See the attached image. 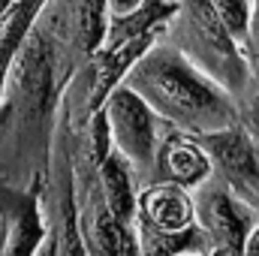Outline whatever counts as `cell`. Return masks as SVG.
Returning <instances> with one entry per match:
<instances>
[{
	"mask_svg": "<svg viewBox=\"0 0 259 256\" xmlns=\"http://www.w3.org/2000/svg\"><path fill=\"white\" fill-rule=\"evenodd\" d=\"M130 91H136L157 118L199 136L235 127V106L202 69L184 55L157 49L148 52L130 72Z\"/></svg>",
	"mask_w": 259,
	"mask_h": 256,
	"instance_id": "cell-1",
	"label": "cell"
},
{
	"mask_svg": "<svg viewBox=\"0 0 259 256\" xmlns=\"http://www.w3.org/2000/svg\"><path fill=\"white\" fill-rule=\"evenodd\" d=\"M106 121L112 130L115 151L130 163L133 172H145L154 178L157 154L166 139H160V121L151 112V106L130 88L112 91V100L106 106Z\"/></svg>",
	"mask_w": 259,
	"mask_h": 256,
	"instance_id": "cell-2",
	"label": "cell"
},
{
	"mask_svg": "<svg viewBox=\"0 0 259 256\" xmlns=\"http://www.w3.org/2000/svg\"><path fill=\"white\" fill-rule=\"evenodd\" d=\"M190 199H193L196 226L211 241V247H229L241 253L259 214H253L214 172L208 181H202L196 190H190Z\"/></svg>",
	"mask_w": 259,
	"mask_h": 256,
	"instance_id": "cell-3",
	"label": "cell"
},
{
	"mask_svg": "<svg viewBox=\"0 0 259 256\" xmlns=\"http://www.w3.org/2000/svg\"><path fill=\"white\" fill-rule=\"evenodd\" d=\"M211 160V172L259 214V145L238 124L196 139Z\"/></svg>",
	"mask_w": 259,
	"mask_h": 256,
	"instance_id": "cell-4",
	"label": "cell"
},
{
	"mask_svg": "<svg viewBox=\"0 0 259 256\" xmlns=\"http://www.w3.org/2000/svg\"><path fill=\"white\" fill-rule=\"evenodd\" d=\"M139 229L151 232H184L196 226L193 199L190 193L172 184H151L139 193V214H136Z\"/></svg>",
	"mask_w": 259,
	"mask_h": 256,
	"instance_id": "cell-5",
	"label": "cell"
},
{
	"mask_svg": "<svg viewBox=\"0 0 259 256\" xmlns=\"http://www.w3.org/2000/svg\"><path fill=\"white\" fill-rule=\"evenodd\" d=\"M154 184H172L181 190H196L202 181L211 178V160L208 154L199 148L196 139L184 136H169L160 145L157 154V166H154Z\"/></svg>",
	"mask_w": 259,
	"mask_h": 256,
	"instance_id": "cell-6",
	"label": "cell"
},
{
	"mask_svg": "<svg viewBox=\"0 0 259 256\" xmlns=\"http://www.w3.org/2000/svg\"><path fill=\"white\" fill-rule=\"evenodd\" d=\"M100 178H103V202L106 211L124 223V226H136V214H139V193L133 184V169L130 163L115 151L100 163Z\"/></svg>",
	"mask_w": 259,
	"mask_h": 256,
	"instance_id": "cell-7",
	"label": "cell"
},
{
	"mask_svg": "<svg viewBox=\"0 0 259 256\" xmlns=\"http://www.w3.org/2000/svg\"><path fill=\"white\" fill-rule=\"evenodd\" d=\"M217 18L229 30V36H238L247 30V3L244 0H211Z\"/></svg>",
	"mask_w": 259,
	"mask_h": 256,
	"instance_id": "cell-8",
	"label": "cell"
},
{
	"mask_svg": "<svg viewBox=\"0 0 259 256\" xmlns=\"http://www.w3.org/2000/svg\"><path fill=\"white\" fill-rule=\"evenodd\" d=\"M241 256H259V220H256V226L250 229L244 247H241Z\"/></svg>",
	"mask_w": 259,
	"mask_h": 256,
	"instance_id": "cell-9",
	"label": "cell"
},
{
	"mask_svg": "<svg viewBox=\"0 0 259 256\" xmlns=\"http://www.w3.org/2000/svg\"><path fill=\"white\" fill-rule=\"evenodd\" d=\"M136 3H139V0H112V6H115L118 18H124V15H127V12L133 9V6H136Z\"/></svg>",
	"mask_w": 259,
	"mask_h": 256,
	"instance_id": "cell-10",
	"label": "cell"
},
{
	"mask_svg": "<svg viewBox=\"0 0 259 256\" xmlns=\"http://www.w3.org/2000/svg\"><path fill=\"white\" fill-rule=\"evenodd\" d=\"M208 256H241V253H235V250H229V247H211Z\"/></svg>",
	"mask_w": 259,
	"mask_h": 256,
	"instance_id": "cell-11",
	"label": "cell"
},
{
	"mask_svg": "<svg viewBox=\"0 0 259 256\" xmlns=\"http://www.w3.org/2000/svg\"><path fill=\"white\" fill-rule=\"evenodd\" d=\"M175 256H208V253H199V250H184V253H175Z\"/></svg>",
	"mask_w": 259,
	"mask_h": 256,
	"instance_id": "cell-12",
	"label": "cell"
},
{
	"mask_svg": "<svg viewBox=\"0 0 259 256\" xmlns=\"http://www.w3.org/2000/svg\"><path fill=\"white\" fill-rule=\"evenodd\" d=\"M39 256H55V244H49V250H42Z\"/></svg>",
	"mask_w": 259,
	"mask_h": 256,
	"instance_id": "cell-13",
	"label": "cell"
}]
</instances>
